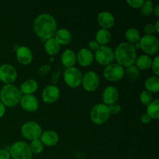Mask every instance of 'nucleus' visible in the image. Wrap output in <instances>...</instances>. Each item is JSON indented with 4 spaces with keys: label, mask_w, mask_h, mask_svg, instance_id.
<instances>
[{
    "label": "nucleus",
    "mask_w": 159,
    "mask_h": 159,
    "mask_svg": "<svg viewBox=\"0 0 159 159\" xmlns=\"http://www.w3.org/2000/svg\"><path fill=\"white\" fill-rule=\"evenodd\" d=\"M54 39L57 40V43L61 45H68L72 39L71 33L65 28L57 30L55 34H54Z\"/></svg>",
    "instance_id": "aec40b11"
},
{
    "label": "nucleus",
    "mask_w": 159,
    "mask_h": 159,
    "mask_svg": "<svg viewBox=\"0 0 159 159\" xmlns=\"http://www.w3.org/2000/svg\"><path fill=\"white\" fill-rule=\"evenodd\" d=\"M40 140L43 143V145H46L48 147H53L58 143L59 136L57 132L48 130L42 132Z\"/></svg>",
    "instance_id": "6ab92c4d"
},
{
    "label": "nucleus",
    "mask_w": 159,
    "mask_h": 159,
    "mask_svg": "<svg viewBox=\"0 0 159 159\" xmlns=\"http://www.w3.org/2000/svg\"><path fill=\"white\" fill-rule=\"evenodd\" d=\"M108 107H109V110H110V115L117 114V113H119L121 110V107L120 106V104L118 103L112 104V105L108 106Z\"/></svg>",
    "instance_id": "c9c22d12"
},
{
    "label": "nucleus",
    "mask_w": 159,
    "mask_h": 159,
    "mask_svg": "<svg viewBox=\"0 0 159 159\" xmlns=\"http://www.w3.org/2000/svg\"><path fill=\"white\" fill-rule=\"evenodd\" d=\"M111 40V33L109 30L99 29L96 35V40L100 46H106Z\"/></svg>",
    "instance_id": "393cba45"
},
{
    "label": "nucleus",
    "mask_w": 159,
    "mask_h": 159,
    "mask_svg": "<svg viewBox=\"0 0 159 159\" xmlns=\"http://www.w3.org/2000/svg\"><path fill=\"white\" fill-rule=\"evenodd\" d=\"M16 59L21 65H30L33 61L32 51L26 46L19 47L16 50Z\"/></svg>",
    "instance_id": "a211bd4d"
},
{
    "label": "nucleus",
    "mask_w": 159,
    "mask_h": 159,
    "mask_svg": "<svg viewBox=\"0 0 159 159\" xmlns=\"http://www.w3.org/2000/svg\"><path fill=\"white\" fill-rule=\"evenodd\" d=\"M125 74L127 75V77L131 80H136L139 77L140 71L134 65L130 67H127L125 71Z\"/></svg>",
    "instance_id": "2f4dec72"
},
{
    "label": "nucleus",
    "mask_w": 159,
    "mask_h": 159,
    "mask_svg": "<svg viewBox=\"0 0 159 159\" xmlns=\"http://www.w3.org/2000/svg\"><path fill=\"white\" fill-rule=\"evenodd\" d=\"M60 44L57 42V40L52 37L47 40L44 43L45 52L50 56H54L58 54L60 51Z\"/></svg>",
    "instance_id": "b1692460"
},
{
    "label": "nucleus",
    "mask_w": 159,
    "mask_h": 159,
    "mask_svg": "<svg viewBox=\"0 0 159 159\" xmlns=\"http://www.w3.org/2000/svg\"><path fill=\"white\" fill-rule=\"evenodd\" d=\"M146 113L151 116L152 120H158L159 118V99H153L152 102L147 107Z\"/></svg>",
    "instance_id": "cd10ccee"
},
{
    "label": "nucleus",
    "mask_w": 159,
    "mask_h": 159,
    "mask_svg": "<svg viewBox=\"0 0 159 159\" xmlns=\"http://www.w3.org/2000/svg\"><path fill=\"white\" fill-rule=\"evenodd\" d=\"M0 66H1V65H0Z\"/></svg>",
    "instance_id": "c03bdc74"
},
{
    "label": "nucleus",
    "mask_w": 159,
    "mask_h": 159,
    "mask_svg": "<svg viewBox=\"0 0 159 159\" xmlns=\"http://www.w3.org/2000/svg\"><path fill=\"white\" fill-rule=\"evenodd\" d=\"M154 26H155V32H156L157 34H159V20H157L156 23H155V24H154Z\"/></svg>",
    "instance_id": "79ce46f5"
},
{
    "label": "nucleus",
    "mask_w": 159,
    "mask_h": 159,
    "mask_svg": "<svg viewBox=\"0 0 159 159\" xmlns=\"http://www.w3.org/2000/svg\"><path fill=\"white\" fill-rule=\"evenodd\" d=\"M22 96L20 89L12 84L3 85L0 90V101L5 107H16L20 103Z\"/></svg>",
    "instance_id": "7ed1b4c3"
},
{
    "label": "nucleus",
    "mask_w": 159,
    "mask_h": 159,
    "mask_svg": "<svg viewBox=\"0 0 159 159\" xmlns=\"http://www.w3.org/2000/svg\"><path fill=\"white\" fill-rule=\"evenodd\" d=\"M140 48L147 55L155 54L159 50V40L155 35H144L139 41Z\"/></svg>",
    "instance_id": "423d86ee"
},
{
    "label": "nucleus",
    "mask_w": 159,
    "mask_h": 159,
    "mask_svg": "<svg viewBox=\"0 0 159 159\" xmlns=\"http://www.w3.org/2000/svg\"><path fill=\"white\" fill-rule=\"evenodd\" d=\"M97 22L101 28L109 30L115 24V17L108 11H102L98 14Z\"/></svg>",
    "instance_id": "f3484780"
},
{
    "label": "nucleus",
    "mask_w": 159,
    "mask_h": 159,
    "mask_svg": "<svg viewBox=\"0 0 159 159\" xmlns=\"http://www.w3.org/2000/svg\"><path fill=\"white\" fill-rule=\"evenodd\" d=\"M144 31L146 35H154V34L156 33L153 23H147L144 25Z\"/></svg>",
    "instance_id": "f704fd0d"
},
{
    "label": "nucleus",
    "mask_w": 159,
    "mask_h": 159,
    "mask_svg": "<svg viewBox=\"0 0 159 159\" xmlns=\"http://www.w3.org/2000/svg\"><path fill=\"white\" fill-rule=\"evenodd\" d=\"M99 47H100V45L97 43V41H96V40H91V41L89 43L88 49H89L91 51H96L98 49H99Z\"/></svg>",
    "instance_id": "e433bc0d"
},
{
    "label": "nucleus",
    "mask_w": 159,
    "mask_h": 159,
    "mask_svg": "<svg viewBox=\"0 0 159 159\" xmlns=\"http://www.w3.org/2000/svg\"><path fill=\"white\" fill-rule=\"evenodd\" d=\"M95 59L96 61L102 66H107L113 62L114 51L108 46H100L99 49L95 51Z\"/></svg>",
    "instance_id": "1a4fd4ad"
},
{
    "label": "nucleus",
    "mask_w": 159,
    "mask_h": 159,
    "mask_svg": "<svg viewBox=\"0 0 159 159\" xmlns=\"http://www.w3.org/2000/svg\"><path fill=\"white\" fill-rule=\"evenodd\" d=\"M6 113V107L2 104V102L0 101V118L2 117Z\"/></svg>",
    "instance_id": "ea45409f"
},
{
    "label": "nucleus",
    "mask_w": 159,
    "mask_h": 159,
    "mask_svg": "<svg viewBox=\"0 0 159 159\" xmlns=\"http://www.w3.org/2000/svg\"><path fill=\"white\" fill-rule=\"evenodd\" d=\"M100 83L99 75L93 71H87L84 75H82V83L84 89L87 92H94L99 87Z\"/></svg>",
    "instance_id": "9b49d317"
},
{
    "label": "nucleus",
    "mask_w": 159,
    "mask_h": 159,
    "mask_svg": "<svg viewBox=\"0 0 159 159\" xmlns=\"http://www.w3.org/2000/svg\"><path fill=\"white\" fill-rule=\"evenodd\" d=\"M119 159H124V158H119Z\"/></svg>",
    "instance_id": "37998d69"
},
{
    "label": "nucleus",
    "mask_w": 159,
    "mask_h": 159,
    "mask_svg": "<svg viewBox=\"0 0 159 159\" xmlns=\"http://www.w3.org/2000/svg\"><path fill=\"white\" fill-rule=\"evenodd\" d=\"M154 3L152 1H144L141 7V13L144 16H149L154 12Z\"/></svg>",
    "instance_id": "c756f323"
},
{
    "label": "nucleus",
    "mask_w": 159,
    "mask_h": 159,
    "mask_svg": "<svg viewBox=\"0 0 159 159\" xmlns=\"http://www.w3.org/2000/svg\"><path fill=\"white\" fill-rule=\"evenodd\" d=\"M102 99L103 103L107 106L116 103L118 99H119L118 90L116 89V87L112 86V85L106 87L102 93Z\"/></svg>",
    "instance_id": "2eb2a0df"
},
{
    "label": "nucleus",
    "mask_w": 159,
    "mask_h": 159,
    "mask_svg": "<svg viewBox=\"0 0 159 159\" xmlns=\"http://www.w3.org/2000/svg\"><path fill=\"white\" fill-rule=\"evenodd\" d=\"M10 156L13 159H32L33 154L29 144L25 141H16L9 149Z\"/></svg>",
    "instance_id": "39448f33"
},
{
    "label": "nucleus",
    "mask_w": 159,
    "mask_h": 159,
    "mask_svg": "<svg viewBox=\"0 0 159 159\" xmlns=\"http://www.w3.org/2000/svg\"><path fill=\"white\" fill-rule=\"evenodd\" d=\"M144 87L147 91L152 94L157 93L159 91V78L158 76H151L144 82Z\"/></svg>",
    "instance_id": "a878e982"
},
{
    "label": "nucleus",
    "mask_w": 159,
    "mask_h": 159,
    "mask_svg": "<svg viewBox=\"0 0 159 159\" xmlns=\"http://www.w3.org/2000/svg\"><path fill=\"white\" fill-rule=\"evenodd\" d=\"M151 68L152 69L153 72L155 73V76H158L159 75V57L158 56H156V57L152 60Z\"/></svg>",
    "instance_id": "473e14b6"
},
{
    "label": "nucleus",
    "mask_w": 159,
    "mask_h": 159,
    "mask_svg": "<svg viewBox=\"0 0 159 159\" xmlns=\"http://www.w3.org/2000/svg\"><path fill=\"white\" fill-rule=\"evenodd\" d=\"M38 89V83L34 79H27L20 85V90L23 95H33Z\"/></svg>",
    "instance_id": "4be33fe9"
},
{
    "label": "nucleus",
    "mask_w": 159,
    "mask_h": 159,
    "mask_svg": "<svg viewBox=\"0 0 159 159\" xmlns=\"http://www.w3.org/2000/svg\"><path fill=\"white\" fill-rule=\"evenodd\" d=\"M94 55L88 48H83L76 54V62L82 67H88L93 62Z\"/></svg>",
    "instance_id": "dca6fc26"
},
{
    "label": "nucleus",
    "mask_w": 159,
    "mask_h": 159,
    "mask_svg": "<svg viewBox=\"0 0 159 159\" xmlns=\"http://www.w3.org/2000/svg\"><path fill=\"white\" fill-rule=\"evenodd\" d=\"M140 101L143 105L148 107L153 101V94L147 90H144L140 95Z\"/></svg>",
    "instance_id": "7c9ffc66"
},
{
    "label": "nucleus",
    "mask_w": 159,
    "mask_h": 159,
    "mask_svg": "<svg viewBox=\"0 0 159 159\" xmlns=\"http://www.w3.org/2000/svg\"><path fill=\"white\" fill-rule=\"evenodd\" d=\"M9 152L6 149H0V159H10Z\"/></svg>",
    "instance_id": "58836bf2"
},
{
    "label": "nucleus",
    "mask_w": 159,
    "mask_h": 159,
    "mask_svg": "<svg viewBox=\"0 0 159 159\" xmlns=\"http://www.w3.org/2000/svg\"><path fill=\"white\" fill-rule=\"evenodd\" d=\"M125 39L127 40V43H130L131 44L138 43L141 40V34L140 31L136 28H129L126 30L125 34Z\"/></svg>",
    "instance_id": "bb28decb"
},
{
    "label": "nucleus",
    "mask_w": 159,
    "mask_h": 159,
    "mask_svg": "<svg viewBox=\"0 0 159 159\" xmlns=\"http://www.w3.org/2000/svg\"><path fill=\"white\" fill-rule=\"evenodd\" d=\"M110 113L108 106L104 103H98L92 108L90 118L92 122L97 125H102L109 120Z\"/></svg>",
    "instance_id": "20e7f679"
},
{
    "label": "nucleus",
    "mask_w": 159,
    "mask_h": 159,
    "mask_svg": "<svg viewBox=\"0 0 159 159\" xmlns=\"http://www.w3.org/2000/svg\"><path fill=\"white\" fill-rule=\"evenodd\" d=\"M152 63V58L150 56L147 54H141L139 57H137L135 63V66L138 68V69L141 71H144V70H148L151 68Z\"/></svg>",
    "instance_id": "5701e85b"
},
{
    "label": "nucleus",
    "mask_w": 159,
    "mask_h": 159,
    "mask_svg": "<svg viewBox=\"0 0 159 159\" xmlns=\"http://www.w3.org/2000/svg\"><path fill=\"white\" fill-rule=\"evenodd\" d=\"M32 154L38 155L43 151V144L40 139H36L31 141V143L29 144Z\"/></svg>",
    "instance_id": "c85d7f7f"
},
{
    "label": "nucleus",
    "mask_w": 159,
    "mask_h": 159,
    "mask_svg": "<svg viewBox=\"0 0 159 159\" xmlns=\"http://www.w3.org/2000/svg\"><path fill=\"white\" fill-rule=\"evenodd\" d=\"M125 75V70L117 63H112L106 66L103 70V76L109 82H117Z\"/></svg>",
    "instance_id": "9d476101"
},
{
    "label": "nucleus",
    "mask_w": 159,
    "mask_h": 159,
    "mask_svg": "<svg viewBox=\"0 0 159 159\" xmlns=\"http://www.w3.org/2000/svg\"><path fill=\"white\" fill-rule=\"evenodd\" d=\"M82 73L75 67L66 68L64 72V81L68 87L71 89L78 88L82 83Z\"/></svg>",
    "instance_id": "0eeeda50"
},
{
    "label": "nucleus",
    "mask_w": 159,
    "mask_h": 159,
    "mask_svg": "<svg viewBox=\"0 0 159 159\" xmlns=\"http://www.w3.org/2000/svg\"><path fill=\"white\" fill-rule=\"evenodd\" d=\"M152 118H151V116H149V115L148 114V113H143L142 115H141V121L144 124H150L151 121H152Z\"/></svg>",
    "instance_id": "4c0bfd02"
},
{
    "label": "nucleus",
    "mask_w": 159,
    "mask_h": 159,
    "mask_svg": "<svg viewBox=\"0 0 159 159\" xmlns=\"http://www.w3.org/2000/svg\"><path fill=\"white\" fill-rule=\"evenodd\" d=\"M20 106L27 112H35L39 107V101L34 95H23L20 99Z\"/></svg>",
    "instance_id": "4468645a"
},
{
    "label": "nucleus",
    "mask_w": 159,
    "mask_h": 159,
    "mask_svg": "<svg viewBox=\"0 0 159 159\" xmlns=\"http://www.w3.org/2000/svg\"><path fill=\"white\" fill-rule=\"evenodd\" d=\"M144 0H128L127 3L134 9H141L142 5L144 4Z\"/></svg>",
    "instance_id": "72a5a7b5"
},
{
    "label": "nucleus",
    "mask_w": 159,
    "mask_h": 159,
    "mask_svg": "<svg viewBox=\"0 0 159 159\" xmlns=\"http://www.w3.org/2000/svg\"><path fill=\"white\" fill-rule=\"evenodd\" d=\"M61 63L65 68H71L76 64V54L72 50L67 49L62 53L61 57Z\"/></svg>",
    "instance_id": "412c9836"
},
{
    "label": "nucleus",
    "mask_w": 159,
    "mask_h": 159,
    "mask_svg": "<svg viewBox=\"0 0 159 159\" xmlns=\"http://www.w3.org/2000/svg\"><path fill=\"white\" fill-rule=\"evenodd\" d=\"M154 13L155 14L156 16H159V5L158 4L156 6L154 7Z\"/></svg>",
    "instance_id": "a19ab883"
},
{
    "label": "nucleus",
    "mask_w": 159,
    "mask_h": 159,
    "mask_svg": "<svg viewBox=\"0 0 159 159\" xmlns=\"http://www.w3.org/2000/svg\"><path fill=\"white\" fill-rule=\"evenodd\" d=\"M114 58L123 68L134 65L137 58V49L134 44L127 42L119 43L114 51Z\"/></svg>",
    "instance_id": "f03ea898"
},
{
    "label": "nucleus",
    "mask_w": 159,
    "mask_h": 159,
    "mask_svg": "<svg viewBox=\"0 0 159 159\" xmlns=\"http://www.w3.org/2000/svg\"><path fill=\"white\" fill-rule=\"evenodd\" d=\"M17 79L16 69L9 64L0 66V81L6 85L12 84Z\"/></svg>",
    "instance_id": "f8f14e48"
},
{
    "label": "nucleus",
    "mask_w": 159,
    "mask_h": 159,
    "mask_svg": "<svg viewBox=\"0 0 159 159\" xmlns=\"http://www.w3.org/2000/svg\"><path fill=\"white\" fill-rule=\"evenodd\" d=\"M21 134L26 139L30 141L40 139L42 128L35 121H28L22 125Z\"/></svg>",
    "instance_id": "6e6552de"
},
{
    "label": "nucleus",
    "mask_w": 159,
    "mask_h": 159,
    "mask_svg": "<svg viewBox=\"0 0 159 159\" xmlns=\"http://www.w3.org/2000/svg\"><path fill=\"white\" fill-rule=\"evenodd\" d=\"M57 21L49 13H42L37 16L33 23L34 33L43 40L52 38L57 31Z\"/></svg>",
    "instance_id": "f257e3e1"
},
{
    "label": "nucleus",
    "mask_w": 159,
    "mask_h": 159,
    "mask_svg": "<svg viewBox=\"0 0 159 159\" xmlns=\"http://www.w3.org/2000/svg\"><path fill=\"white\" fill-rule=\"evenodd\" d=\"M60 89L56 85H50L45 87L42 93V99L47 104H52L60 97Z\"/></svg>",
    "instance_id": "ddd939ff"
}]
</instances>
